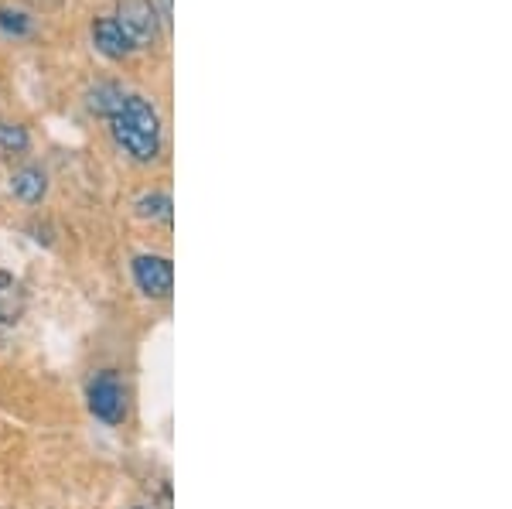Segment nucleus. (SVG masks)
Instances as JSON below:
<instances>
[{
    "instance_id": "obj_9",
    "label": "nucleus",
    "mask_w": 512,
    "mask_h": 509,
    "mask_svg": "<svg viewBox=\"0 0 512 509\" xmlns=\"http://www.w3.org/2000/svg\"><path fill=\"white\" fill-rule=\"evenodd\" d=\"M123 96L127 93H123L117 82H96V86H89V93H86V110L99 120H110L113 113L120 110Z\"/></svg>"
},
{
    "instance_id": "obj_5",
    "label": "nucleus",
    "mask_w": 512,
    "mask_h": 509,
    "mask_svg": "<svg viewBox=\"0 0 512 509\" xmlns=\"http://www.w3.org/2000/svg\"><path fill=\"white\" fill-rule=\"evenodd\" d=\"M89 38H93V48L103 59L110 62H123L134 55V45H130V38L120 31V24L113 18H96L93 28H89Z\"/></svg>"
},
{
    "instance_id": "obj_7",
    "label": "nucleus",
    "mask_w": 512,
    "mask_h": 509,
    "mask_svg": "<svg viewBox=\"0 0 512 509\" xmlns=\"http://www.w3.org/2000/svg\"><path fill=\"white\" fill-rule=\"evenodd\" d=\"M11 195L24 205H41L48 195V175L38 164H24L11 175Z\"/></svg>"
},
{
    "instance_id": "obj_10",
    "label": "nucleus",
    "mask_w": 512,
    "mask_h": 509,
    "mask_svg": "<svg viewBox=\"0 0 512 509\" xmlns=\"http://www.w3.org/2000/svg\"><path fill=\"white\" fill-rule=\"evenodd\" d=\"M0 35L4 38H14V41H21V38H31L35 35V18H31L24 7H0Z\"/></svg>"
},
{
    "instance_id": "obj_4",
    "label": "nucleus",
    "mask_w": 512,
    "mask_h": 509,
    "mask_svg": "<svg viewBox=\"0 0 512 509\" xmlns=\"http://www.w3.org/2000/svg\"><path fill=\"white\" fill-rule=\"evenodd\" d=\"M113 21L130 38L134 48H151L161 38V18L154 11V0H117V14Z\"/></svg>"
},
{
    "instance_id": "obj_8",
    "label": "nucleus",
    "mask_w": 512,
    "mask_h": 509,
    "mask_svg": "<svg viewBox=\"0 0 512 509\" xmlns=\"http://www.w3.org/2000/svg\"><path fill=\"white\" fill-rule=\"evenodd\" d=\"M134 212L144 223H161V226H171V219H175V202H171L168 192H161V188H154V192H144L140 199L134 202Z\"/></svg>"
},
{
    "instance_id": "obj_3",
    "label": "nucleus",
    "mask_w": 512,
    "mask_h": 509,
    "mask_svg": "<svg viewBox=\"0 0 512 509\" xmlns=\"http://www.w3.org/2000/svg\"><path fill=\"white\" fill-rule=\"evenodd\" d=\"M130 277L147 301H168L175 291V264L164 253H137L130 260Z\"/></svg>"
},
{
    "instance_id": "obj_2",
    "label": "nucleus",
    "mask_w": 512,
    "mask_h": 509,
    "mask_svg": "<svg viewBox=\"0 0 512 509\" xmlns=\"http://www.w3.org/2000/svg\"><path fill=\"white\" fill-rule=\"evenodd\" d=\"M86 407L106 428H120L127 421V387H123L113 369H99L86 383Z\"/></svg>"
},
{
    "instance_id": "obj_1",
    "label": "nucleus",
    "mask_w": 512,
    "mask_h": 509,
    "mask_svg": "<svg viewBox=\"0 0 512 509\" xmlns=\"http://www.w3.org/2000/svg\"><path fill=\"white\" fill-rule=\"evenodd\" d=\"M106 123H110L113 144H117L120 154H127L134 164H154L161 158V147H164L161 113L147 96L127 93L120 110Z\"/></svg>"
},
{
    "instance_id": "obj_6",
    "label": "nucleus",
    "mask_w": 512,
    "mask_h": 509,
    "mask_svg": "<svg viewBox=\"0 0 512 509\" xmlns=\"http://www.w3.org/2000/svg\"><path fill=\"white\" fill-rule=\"evenodd\" d=\"M28 311V291L14 274L0 270V328H11L18 325Z\"/></svg>"
},
{
    "instance_id": "obj_12",
    "label": "nucleus",
    "mask_w": 512,
    "mask_h": 509,
    "mask_svg": "<svg viewBox=\"0 0 512 509\" xmlns=\"http://www.w3.org/2000/svg\"><path fill=\"white\" fill-rule=\"evenodd\" d=\"M134 509H144V506H134Z\"/></svg>"
},
{
    "instance_id": "obj_11",
    "label": "nucleus",
    "mask_w": 512,
    "mask_h": 509,
    "mask_svg": "<svg viewBox=\"0 0 512 509\" xmlns=\"http://www.w3.org/2000/svg\"><path fill=\"white\" fill-rule=\"evenodd\" d=\"M31 134L18 120H0V151L4 154H28Z\"/></svg>"
}]
</instances>
